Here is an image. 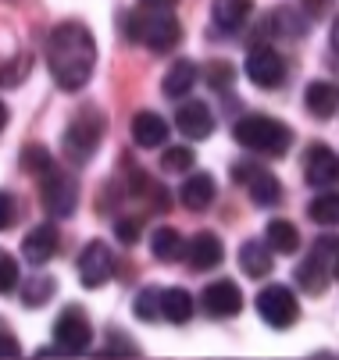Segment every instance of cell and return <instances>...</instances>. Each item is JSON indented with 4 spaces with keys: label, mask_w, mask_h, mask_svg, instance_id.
Segmentation results:
<instances>
[{
    "label": "cell",
    "mask_w": 339,
    "mask_h": 360,
    "mask_svg": "<svg viewBox=\"0 0 339 360\" xmlns=\"http://www.w3.org/2000/svg\"><path fill=\"white\" fill-rule=\"evenodd\" d=\"M46 65L65 93H79L96 68V39L79 22H61L46 39Z\"/></svg>",
    "instance_id": "1"
},
{
    "label": "cell",
    "mask_w": 339,
    "mask_h": 360,
    "mask_svg": "<svg viewBox=\"0 0 339 360\" xmlns=\"http://www.w3.org/2000/svg\"><path fill=\"white\" fill-rule=\"evenodd\" d=\"M232 139L243 150L264 153V158H282V153L289 150V143H293V129L275 122V118H264V115H250V118L236 122Z\"/></svg>",
    "instance_id": "2"
},
{
    "label": "cell",
    "mask_w": 339,
    "mask_h": 360,
    "mask_svg": "<svg viewBox=\"0 0 339 360\" xmlns=\"http://www.w3.org/2000/svg\"><path fill=\"white\" fill-rule=\"evenodd\" d=\"M125 36L132 43H147L154 54H168V50L179 46L182 39V25L175 22L172 11H147L143 8V15H125Z\"/></svg>",
    "instance_id": "3"
},
{
    "label": "cell",
    "mask_w": 339,
    "mask_h": 360,
    "mask_svg": "<svg viewBox=\"0 0 339 360\" xmlns=\"http://www.w3.org/2000/svg\"><path fill=\"white\" fill-rule=\"evenodd\" d=\"M101 139H104V115L96 108H86L68 122V129L61 136V150L72 165H86L96 153V146H101Z\"/></svg>",
    "instance_id": "4"
},
{
    "label": "cell",
    "mask_w": 339,
    "mask_h": 360,
    "mask_svg": "<svg viewBox=\"0 0 339 360\" xmlns=\"http://www.w3.org/2000/svg\"><path fill=\"white\" fill-rule=\"evenodd\" d=\"M39 200L51 218H72L79 207V182L54 165L46 175H39Z\"/></svg>",
    "instance_id": "5"
},
{
    "label": "cell",
    "mask_w": 339,
    "mask_h": 360,
    "mask_svg": "<svg viewBox=\"0 0 339 360\" xmlns=\"http://www.w3.org/2000/svg\"><path fill=\"white\" fill-rule=\"evenodd\" d=\"M257 314L271 328H289V325H297V318H300V303H297L293 289L268 285V289L257 292Z\"/></svg>",
    "instance_id": "6"
},
{
    "label": "cell",
    "mask_w": 339,
    "mask_h": 360,
    "mask_svg": "<svg viewBox=\"0 0 339 360\" xmlns=\"http://www.w3.org/2000/svg\"><path fill=\"white\" fill-rule=\"evenodd\" d=\"M93 342V325L89 318L79 311V307H68V311H61V318L54 321V346L61 353H86Z\"/></svg>",
    "instance_id": "7"
},
{
    "label": "cell",
    "mask_w": 339,
    "mask_h": 360,
    "mask_svg": "<svg viewBox=\"0 0 339 360\" xmlns=\"http://www.w3.org/2000/svg\"><path fill=\"white\" fill-rule=\"evenodd\" d=\"M111 275H115V253H111V246L101 243V239L86 243L82 253H79V278H82V285L86 289H101Z\"/></svg>",
    "instance_id": "8"
},
{
    "label": "cell",
    "mask_w": 339,
    "mask_h": 360,
    "mask_svg": "<svg viewBox=\"0 0 339 360\" xmlns=\"http://www.w3.org/2000/svg\"><path fill=\"white\" fill-rule=\"evenodd\" d=\"M232 175H236V182L247 186V193H250V200H254V207H275V203L282 200L279 179H275L271 172L257 168V165H236Z\"/></svg>",
    "instance_id": "9"
},
{
    "label": "cell",
    "mask_w": 339,
    "mask_h": 360,
    "mask_svg": "<svg viewBox=\"0 0 339 360\" xmlns=\"http://www.w3.org/2000/svg\"><path fill=\"white\" fill-rule=\"evenodd\" d=\"M243 68H247V79L257 82L261 89H275L286 79V65H282V58L275 54L271 46H254L250 54H247V65Z\"/></svg>",
    "instance_id": "10"
},
{
    "label": "cell",
    "mask_w": 339,
    "mask_h": 360,
    "mask_svg": "<svg viewBox=\"0 0 339 360\" xmlns=\"http://www.w3.org/2000/svg\"><path fill=\"white\" fill-rule=\"evenodd\" d=\"M200 303H204V311H207L211 318H236L239 311H243V292H239L236 282L222 278V282H211V285L204 289Z\"/></svg>",
    "instance_id": "11"
},
{
    "label": "cell",
    "mask_w": 339,
    "mask_h": 360,
    "mask_svg": "<svg viewBox=\"0 0 339 360\" xmlns=\"http://www.w3.org/2000/svg\"><path fill=\"white\" fill-rule=\"evenodd\" d=\"M304 179L318 189L339 182V153H332L328 146L314 143L307 153H304Z\"/></svg>",
    "instance_id": "12"
},
{
    "label": "cell",
    "mask_w": 339,
    "mask_h": 360,
    "mask_svg": "<svg viewBox=\"0 0 339 360\" xmlns=\"http://www.w3.org/2000/svg\"><path fill=\"white\" fill-rule=\"evenodd\" d=\"M58 246H61V232H58V225H36V229L22 239V257H25L29 264L43 268L46 261H54Z\"/></svg>",
    "instance_id": "13"
},
{
    "label": "cell",
    "mask_w": 339,
    "mask_h": 360,
    "mask_svg": "<svg viewBox=\"0 0 339 360\" xmlns=\"http://www.w3.org/2000/svg\"><path fill=\"white\" fill-rule=\"evenodd\" d=\"M186 261H189L193 271H211L225 261V246L215 232H197L186 243Z\"/></svg>",
    "instance_id": "14"
},
{
    "label": "cell",
    "mask_w": 339,
    "mask_h": 360,
    "mask_svg": "<svg viewBox=\"0 0 339 360\" xmlns=\"http://www.w3.org/2000/svg\"><path fill=\"white\" fill-rule=\"evenodd\" d=\"M175 125H179V132L186 136V139H207L211 132H215V115H211V108L207 104H182L179 111H175Z\"/></svg>",
    "instance_id": "15"
},
{
    "label": "cell",
    "mask_w": 339,
    "mask_h": 360,
    "mask_svg": "<svg viewBox=\"0 0 339 360\" xmlns=\"http://www.w3.org/2000/svg\"><path fill=\"white\" fill-rule=\"evenodd\" d=\"M215 179L207 175V172H193V175H186V182H182V189H179V196H182V207L186 211H207L211 203H215Z\"/></svg>",
    "instance_id": "16"
},
{
    "label": "cell",
    "mask_w": 339,
    "mask_h": 360,
    "mask_svg": "<svg viewBox=\"0 0 339 360\" xmlns=\"http://www.w3.org/2000/svg\"><path fill=\"white\" fill-rule=\"evenodd\" d=\"M304 108H307L318 122H328V118L339 111V86H335V82H325V79L311 82L307 93H304Z\"/></svg>",
    "instance_id": "17"
},
{
    "label": "cell",
    "mask_w": 339,
    "mask_h": 360,
    "mask_svg": "<svg viewBox=\"0 0 339 360\" xmlns=\"http://www.w3.org/2000/svg\"><path fill=\"white\" fill-rule=\"evenodd\" d=\"M129 129H132L136 146H143V150H154V146H161L168 139V122L161 115H154V111H139Z\"/></svg>",
    "instance_id": "18"
},
{
    "label": "cell",
    "mask_w": 339,
    "mask_h": 360,
    "mask_svg": "<svg viewBox=\"0 0 339 360\" xmlns=\"http://www.w3.org/2000/svg\"><path fill=\"white\" fill-rule=\"evenodd\" d=\"M293 278H297V285H300L307 296H321V292L328 289V261H325L321 253H311L307 261L297 264Z\"/></svg>",
    "instance_id": "19"
},
{
    "label": "cell",
    "mask_w": 339,
    "mask_h": 360,
    "mask_svg": "<svg viewBox=\"0 0 339 360\" xmlns=\"http://www.w3.org/2000/svg\"><path fill=\"white\" fill-rule=\"evenodd\" d=\"M271 264H275V257H271V246L268 243L247 239L243 246H239V268H243V275L264 278V275H271Z\"/></svg>",
    "instance_id": "20"
},
{
    "label": "cell",
    "mask_w": 339,
    "mask_h": 360,
    "mask_svg": "<svg viewBox=\"0 0 339 360\" xmlns=\"http://www.w3.org/2000/svg\"><path fill=\"white\" fill-rule=\"evenodd\" d=\"M211 18H215L218 29L236 32L239 25L250 18V0H215V4H211Z\"/></svg>",
    "instance_id": "21"
},
{
    "label": "cell",
    "mask_w": 339,
    "mask_h": 360,
    "mask_svg": "<svg viewBox=\"0 0 339 360\" xmlns=\"http://www.w3.org/2000/svg\"><path fill=\"white\" fill-rule=\"evenodd\" d=\"M197 65L193 61H175L172 68H168V75H165V82H161V89H165V96H172V100H182L193 86H197Z\"/></svg>",
    "instance_id": "22"
},
{
    "label": "cell",
    "mask_w": 339,
    "mask_h": 360,
    "mask_svg": "<svg viewBox=\"0 0 339 360\" xmlns=\"http://www.w3.org/2000/svg\"><path fill=\"white\" fill-rule=\"evenodd\" d=\"M264 243L271 246V253H297L300 250V232H297L293 221L271 218L268 221V232H264Z\"/></svg>",
    "instance_id": "23"
},
{
    "label": "cell",
    "mask_w": 339,
    "mask_h": 360,
    "mask_svg": "<svg viewBox=\"0 0 339 360\" xmlns=\"http://www.w3.org/2000/svg\"><path fill=\"white\" fill-rule=\"evenodd\" d=\"M151 250H154V257H158L161 264H175V261H182V257H186V239L175 229L161 225L154 232V239H151Z\"/></svg>",
    "instance_id": "24"
},
{
    "label": "cell",
    "mask_w": 339,
    "mask_h": 360,
    "mask_svg": "<svg viewBox=\"0 0 339 360\" xmlns=\"http://www.w3.org/2000/svg\"><path fill=\"white\" fill-rule=\"evenodd\" d=\"M161 314L172 325H186L193 318V296L186 289H165L161 292Z\"/></svg>",
    "instance_id": "25"
},
{
    "label": "cell",
    "mask_w": 339,
    "mask_h": 360,
    "mask_svg": "<svg viewBox=\"0 0 339 360\" xmlns=\"http://www.w3.org/2000/svg\"><path fill=\"white\" fill-rule=\"evenodd\" d=\"M271 32L275 36H289V39H300L307 32V15L293 11V8H275L271 11Z\"/></svg>",
    "instance_id": "26"
},
{
    "label": "cell",
    "mask_w": 339,
    "mask_h": 360,
    "mask_svg": "<svg viewBox=\"0 0 339 360\" xmlns=\"http://www.w3.org/2000/svg\"><path fill=\"white\" fill-rule=\"evenodd\" d=\"M132 314H136L139 321H147V325L161 321V318H165V314H161V289H139L136 300H132Z\"/></svg>",
    "instance_id": "27"
},
{
    "label": "cell",
    "mask_w": 339,
    "mask_h": 360,
    "mask_svg": "<svg viewBox=\"0 0 339 360\" xmlns=\"http://www.w3.org/2000/svg\"><path fill=\"white\" fill-rule=\"evenodd\" d=\"M54 292H58V282H54L51 275H36V278H25V285H22V303H25V307H43Z\"/></svg>",
    "instance_id": "28"
},
{
    "label": "cell",
    "mask_w": 339,
    "mask_h": 360,
    "mask_svg": "<svg viewBox=\"0 0 339 360\" xmlns=\"http://www.w3.org/2000/svg\"><path fill=\"white\" fill-rule=\"evenodd\" d=\"M311 221L318 225H339V193H321L311 200V207H307Z\"/></svg>",
    "instance_id": "29"
},
{
    "label": "cell",
    "mask_w": 339,
    "mask_h": 360,
    "mask_svg": "<svg viewBox=\"0 0 339 360\" xmlns=\"http://www.w3.org/2000/svg\"><path fill=\"white\" fill-rule=\"evenodd\" d=\"M22 168L29 172V175H46V172H51L54 168V158H51V150H46V146H39V143H32V146H25L22 150Z\"/></svg>",
    "instance_id": "30"
},
{
    "label": "cell",
    "mask_w": 339,
    "mask_h": 360,
    "mask_svg": "<svg viewBox=\"0 0 339 360\" xmlns=\"http://www.w3.org/2000/svg\"><path fill=\"white\" fill-rule=\"evenodd\" d=\"M161 168L172 172V175L189 172V168H193V150H189V146H168V150L161 153Z\"/></svg>",
    "instance_id": "31"
},
{
    "label": "cell",
    "mask_w": 339,
    "mask_h": 360,
    "mask_svg": "<svg viewBox=\"0 0 339 360\" xmlns=\"http://www.w3.org/2000/svg\"><path fill=\"white\" fill-rule=\"evenodd\" d=\"M15 285H18V261H15L11 253L0 250V296L11 292Z\"/></svg>",
    "instance_id": "32"
},
{
    "label": "cell",
    "mask_w": 339,
    "mask_h": 360,
    "mask_svg": "<svg viewBox=\"0 0 339 360\" xmlns=\"http://www.w3.org/2000/svg\"><path fill=\"white\" fill-rule=\"evenodd\" d=\"M29 75V54H22V58H15V65H8V68H0V86H22V79Z\"/></svg>",
    "instance_id": "33"
},
{
    "label": "cell",
    "mask_w": 339,
    "mask_h": 360,
    "mask_svg": "<svg viewBox=\"0 0 339 360\" xmlns=\"http://www.w3.org/2000/svg\"><path fill=\"white\" fill-rule=\"evenodd\" d=\"M314 253H321L328 261V275L339 278V239H318L314 243Z\"/></svg>",
    "instance_id": "34"
},
{
    "label": "cell",
    "mask_w": 339,
    "mask_h": 360,
    "mask_svg": "<svg viewBox=\"0 0 339 360\" xmlns=\"http://www.w3.org/2000/svg\"><path fill=\"white\" fill-rule=\"evenodd\" d=\"M11 356H22V346H18L15 332L0 321V360H11Z\"/></svg>",
    "instance_id": "35"
},
{
    "label": "cell",
    "mask_w": 339,
    "mask_h": 360,
    "mask_svg": "<svg viewBox=\"0 0 339 360\" xmlns=\"http://www.w3.org/2000/svg\"><path fill=\"white\" fill-rule=\"evenodd\" d=\"M232 75H236V72H232L229 61H215L211 72H207V82H211L215 89H225V86H232Z\"/></svg>",
    "instance_id": "36"
},
{
    "label": "cell",
    "mask_w": 339,
    "mask_h": 360,
    "mask_svg": "<svg viewBox=\"0 0 339 360\" xmlns=\"http://www.w3.org/2000/svg\"><path fill=\"white\" fill-rule=\"evenodd\" d=\"M139 229H143V225H139L136 218H122V221L115 225V236H118L125 246H132V243H139Z\"/></svg>",
    "instance_id": "37"
},
{
    "label": "cell",
    "mask_w": 339,
    "mask_h": 360,
    "mask_svg": "<svg viewBox=\"0 0 339 360\" xmlns=\"http://www.w3.org/2000/svg\"><path fill=\"white\" fill-rule=\"evenodd\" d=\"M11 218H15V200H11L4 189H0V232L11 225Z\"/></svg>",
    "instance_id": "38"
},
{
    "label": "cell",
    "mask_w": 339,
    "mask_h": 360,
    "mask_svg": "<svg viewBox=\"0 0 339 360\" xmlns=\"http://www.w3.org/2000/svg\"><path fill=\"white\" fill-rule=\"evenodd\" d=\"M111 339H115V342H108V349H104L108 356H111V353H125V356H136V353H139L132 342H125V335H122V332H115Z\"/></svg>",
    "instance_id": "39"
},
{
    "label": "cell",
    "mask_w": 339,
    "mask_h": 360,
    "mask_svg": "<svg viewBox=\"0 0 339 360\" xmlns=\"http://www.w3.org/2000/svg\"><path fill=\"white\" fill-rule=\"evenodd\" d=\"M300 8H304L307 18H321L328 11V0H300Z\"/></svg>",
    "instance_id": "40"
},
{
    "label": "cell",
    "mask_w": 339,
    "mask_h": 360,
    "mask_svg": "<svg viewBox=\"0 0 339 360\" xmlns=\"http://www.w3.org/2000/svg\"><path fill=\"white\" fill-rule=\"evenodd\" d=\"M179 4V0H139V8H147V11H172Z\"/></svg>",
    "instance_id": "41"
},
{
    "label": "cell",
    "mask_w": 339,
    "mask_h": 360,
    "mask_svg": "<svg viewBox=\"0 0 339 360\" xmlns=\"http://www.w3.org/2000/svg\"><path fill=\"white\" fill-rule=\"evenodd\" d=\"M328 39H332V46H335V50H339V18H335V22H332V32H328Z\"/></svg>",
    "instance_id": "42"
},
{
    "label": "cell",
    "mask_w": 339,
    "mask_h": 360,
    "mask_svg": "<svg viewBox=\"0 0 339 360\" xmlns=\"http://www.w3.org/2000/svg\"><path fill=\"white\" fill-rule=\"evenodd\" d=\"M4 129H8V108L0 104V132H4Z\"/></svg>",
    "instance_id": "43"
}]
</instances>
